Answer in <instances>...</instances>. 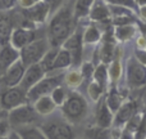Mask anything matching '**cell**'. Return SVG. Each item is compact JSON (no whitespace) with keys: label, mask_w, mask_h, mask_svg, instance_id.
Wrapping results in <instances>:
<instances>
[{"label":"cell","mask_w":146,"mask_h":139,"mask_svg":"<svg viewBox=\"0 0 146 139\" xmlns=\"http://www.w3.org/2000/svg\"><path fill=\"white\" fill-rule=\"evenodd\" d=\"M145 50H146V48H145Z\"/></svg>","instance_id":"cell-48"},{"label":"cell","mask_w":146,"mask_h":139,"mask_svg":"<svg viewBox=\"0 0 146 139\" xmlns=\"http://www.w3.org/2000/svg\"><path fill=\"white\" fill-rule=\"evenodd\" d=\"M82 34L83 31L74 30V32L64 41V44L60 48L66 49L72 57V66L78 67L82 64L83 58V41H82Z\"/></svg>","instance_id":"cell-8"},{"label":"cell","mask_w":146,"mask_h":139,"mask_svg":"<svg viewBox=\"0 0 146 139\" xmlns=\"http://www.w3.org/2000/svg\"><path fill=\"white\" fill-rule=\"evenodd\" d=\"M7 117H8V112L4 111V109L0 107V120H4V119H7Z\"/></svg>","instance_id":"cell-45"},{"label":"cell","mask_w":146,"mask_h":139,"mask_svg":"<svg viewBox=\"0 0 146 139\" xmlns=\"http://www.w3.org/2000/svg\"><path fill=\"white\" fill-rule=\"evenodd\" d=\"M19 61V50L12 44H5L0 46V76H3L10 66Z\"/></svg>","instance_id":"cell-14"},{"label":"cell","mask_w":146,"mask_h":139,"mask_svg":"<svg viewBox=\"0 0 146 139\" xmlns=\"http://www.w3.org/2000/svg\"><path fill=\"white\" fill-rule=\"evenodd\" d=\"M113 112L108 107L105 99H103L98 107V111H96V125L100 129H108L113 125Z\"/></svg>","instance_id":"cell-17"},{"label":"cell","mask_w":146,"mask_h":139,"mask_svg":"<svg viewBox=\"0 0 146 139\" xmlns=\"http://www.w3.org/2000/svg\"><path fill=\"white\" fill-rule=\"evenodd\" d=\"M88 17L94 22H108L111 18L108 4L104 0H96L95 4L91 8Z\"/></svg>","instance_id":"cell-18"},{"label":"cell","mask_w":146,"mask_h":139,"mask_svg":"<svg viewBox=\"0 0 146 139\" xmlns=\"http://www.w3.org/2000/svg\"><path fill=\"white\" fill-rule=\"evenodd\" d=\"M136 111H137L136 103H133V102H126V103H123L119 107L118 111L115 112L113 125L115 128H121L122 125H126L136 115Z\"/></svg>","instance_id":"cell-15"},{"label":"cell","mask_w":146,"mask_h":139,"mask_svg":"<svg viewBox=\"0 0 146 139\" xmlns=\"http://www.w3.org/2000/svg\"><path fill=\"white\" fill-rule=\"evenodd\" d=\"M58 52H59V48H50L48 52H46L45 56H44V58L41 59L40 64L44 68V71L46 72V75H48L49 72H51V70H53V64H54V61H55V58H56Z\"/></svg>","instance_id":"cell-27"},{"label":"cell","mask_w":146,"mask_h":139,"mask_svg":"<svg viewBox=\"0 0 146 139\" xmlns=\"http://www.w3.org/2000/svg\"><path fill=\"white\" fill-rule=\"evenodd\" d=\"M136 45L137 49H145L146 48V36L145 35H140L136 40Z\"/></svg>","instance_id":"cell-41"},{"label":"cell","mask_w":146,"mask_h":139,"mask_svg":"<svg viewBox=\"0 0 146 139\" xmlns=\"http://www.w3.org/2000/svg\"><path fill=\"white\" fill-rule=\"evenodd\" d=\"M26 103H30L27 99V93L21 86L5 88L0 93V107L7 112H10L12 109Z\"/></svg>","instance_id":"cell-7"},{"label":"cell","mask_w":146,"mask_h":139,"mask_svg":"<svg viewBox=\"0 0 146 139\" xmlns=\"http://www.w3.org/2000/svg\"><path fill=\"white\" fill-rule=\"evenodd\" d=\"M96 0H76L74 8H73V17L74 19L85 18L90 14V10Z\"/></svg>","instance_id":"cell-21"},{"label":"cell","mask_w":146,"mask_h":139,"mask_svg":"<svg viewBox=\"0 0 146 139\" xmlns=\"http://www.w3.org/2000/svg\"><path fill=\"white\" fill-rule=\"evenodd\" d=\"M135 58L146 67V50L145 49H136L135 50Z\"/></svg>","instance_id":"cell-39"},{"label":"cell","mask_w":146,"mask_h":139,"mask_svg":"<svg viewBox=\"0 0 146 139\" xmlns=\"http://www.w3.org/2000/svg\"><path fill=\"white\" fill-rule=\"evenodd\" d=\"M50 44H49L46 38H38L35 41L30 43L28 45H26L25 48H22L19 50V59L25 67L32 66V64L40 63L41 59L44 58V56L46 54V52L50 49Z\"/></svg>","instance_id":"cell-4"},{"label":"cell","mask_w":146,"mask_h":139,"mask_svg":"<svg viewBox=\"0 0 146 139\" xmlns=\"http://www.w3.org/2000/svg\"><path fill=\"white\" fill-rule=\"evenodd\" d=\"M142 119H144V116H142V115L136 113L128 122H127L126 125H124V130L132 133V134H136V132L139 130L140 125H141V122H142Z\"/></svg>","instance_id":"cell-33"},{"label":"cell","mask_w":146,"mask_h":139,"mask_svg":"<svg viewBox=\"0 0 146 139\" xmlns=\"http://www.w3.org/2000/svg\"><path fill=\"white\" fill-rule=\"evenodd\" d=\"M108 5H115V7H123L127 9L133 10L135 13L139 12V7H137L135 0H104Z\"/></svg>","instance_id":"cell-32"},{"label":"cell","mask_w":146,"mask_h":139,"mask_svg":"<svg viewBox=\"0 0 146 139\" xmlns=\"http://www.w3.org/2000/svg\"><path fill=\"white\" fill-rule=\"evenodd\" d=\"M101 39V32L95 25H90L86 27V30L82 34L83 45H90V44L99 43Z\"/></svg>","instance_id":"cell-24"},{"label":"cell","mask_w":146,"mask_h":139,"mask_svg":"<svg viewBox=\"0 0 146 139\" xmlns=\"http://www.w3.org/2000/svg\"><path fill=\"white\" fill-rule=\"evenodd\" d=\"M25 17L28 22L32 23V26L35 25H44L48 21L49 14H50V8L45 1H40L38 4L33 5V7L25 9Z\"/></svg>","instance_id":"cell-11"},{"label":"cell","mask_w":146,"mask_h":139,"mask_svg":"<svg viewBox=\"0 0 146 139\" xmlns=\"http://www.w3.org/2000/svg\"><path fill=\"white\" fill-rule=\"evenodd\" d=\"M136 34V27L135 25H123V26H115L114 28V36L119 41H128L132 39Z\"/></svg>","instance_id":"cell-25"},{"label":"cell","mask_w":146,"mask_h":139,"mask_svg":"<svg viewBox=\"0 0 146 139\" xmlns=\"http://www.w3.org/2000/svg\"><path fill=\"white\" fill-rule=\"evenodd\" d=\"M45 76H46V72L44 71V68L41 67L40 63L32 64V66H30V67L26 68L25 76H23L19 86L26 91V93H27L31 88H33L37 83H40Z\"/></svg>","instance_id":"cell-12"},{"label":"cell","mask_w":146,"mask_h":139,"mask_svg":"<svg viewBox=\"0 0 146 139\" xmlns=\"http://www.w3.org/2000/svg\"><path fill=\"white\" fill-rule=\"evenodd\" d=\"M127 84L131 88H141L146 84V67L136 58H129L126 64Z\"/></svg>","instance_id":"cell-9"},{"label":"cell","mask_w":146,"mask_h":139,"mask_svg":"<svg viewBox=\"0 0 146 139\" xmlns=\"http://www.w3.org/2000/svg\"><path fill=\"white\" fill-rule=\"evenodd\" d=\"M40 129L48 139H74L72 125L66 119L46 120L40 125Z\"/></svg>","instance_id":"cell-5"},{"label":"cell","mask_w":146,"mask_h":139,"mask_svg":"<svg viewBox=\"0 0 146 139\" xmlns=\"http://www.w3.org/2000/svg\"><path fill=\"white\" fill-rule=\"evenodd\" d=\"M12 132V128H10L9 122L7 119L0 120V138L1 137H8V134Z\"/></svg>","instance_id":"cell-35"},{"label":"cell","mask_w":146,"mask_h":139,"mask_svg":"<svg viewBox=\"0 0 146 139\" xmlns=\"http://www.w3.org/2000/svg\"><path fill=\"white\" fill-rule=\"evenodd\" d=\"M64 75L63 73H55L53 76L46 75L40 83H37L33 88H31L27 91V99L30 103L36 102L38 98L45 95H50L53 93V90L58 86H60L63 84Z\"/></svg>","instance_id":"cell-6"},{"label":"cell","mask_w":146,"mask_h":139,"mask_svg":"<svg viewBox=\"0 0 146 139\" xmlns=\"http://www.w3.org/2000/svg\"><path fill=\"white\" fill-rule=\"evenodd\" d=\"M137 4V7L141 8V7H146V0H135Z\"/></svg>","instance_id":"cell-46"},{"label":"cell","mask_w":146,"mask_h":139,"mask_svg":"<svg viewBox=\"0 0 146 139\" xmlns=\"http://www.w3.org/2000/svg\"><path fill=\"white\" fill-rule=\"evenodd\" d=\"M80 71H81V73H82L83 79H90V77H92L95 68H94V64L92 63H90V62H86V63L81 64V70Z\"/></svg>","instance_id":"cell-34"},{"label":"cell","mask_w":146,"mask_h":139,"mask_svg":"<svg viewBox=\"0 0 146 139\" xmlns=\"http://www.w3.org/2000/svg\"><path fill=\"white\" fill-rule=\"evenodd\" d=\"M50 97L53 98L54 103H55L56 106H58V107H62V106H63V103L66 102V99H67V97H68V94H67V90L64 89V86L60 85V86H58V88L54 89L53 93L50 94Z\"/></svg>","instance_id":"cell-30"},{"label":"cell","mask_w":146,"mask_h":139,"mask_svg":"<svg viewBox=\"0 0 146 139\" xmlns=\"http://www.w3.org/2000/svg\"><path fill=\"white\" fill-rule=\"evenodd\" d=\"M8 139H22L19 137V134H18L17 132H15V130H12V132L9 133V134H8V137H7Z\"/></svg>","instance_id":"cell-43"},{"label":"cell","mask_w":146,"mask_h":139,"mask_svg":"<svg viewBox=\"0 0 146 139\" xmlns=\"http://www.w3.org/2000/svg\"><path fill=\"white\" fill-rule=\"evenodd\" d=\"M25 72H26V67L19 59V61H17L13 66H10L9 68L7 70V72L1 76L5 88L19 86L21 81H22L23 76H25Z\"/></svg>","instance_id":"cell-13"},{"label":"cell","mask_w":146,"mask_h":139,"mask_svg":"<svg viewBox=\"0 0 146 139\" xmlns=\"http://www.w3.org/2000/svg\"><path fill=\"white\" fill-rule=\"evenodd\" d=\"M104 93V88L101 85H99L98 83H95V81H91L90 84H88L87 86V94L88 97H90L91 99H92L94 102H98L99 99L101 98V95H103Z\"/></svg>","instance_id":"cell-31"},{"label":"cell","mask_w":146,"mask_h":139,"mask_svg":"<svg viewBox=\"0 0 146 139\" xmlns=\"http://www.w3.org/2000/svg\"><path fill=\"white\" fill-rule=\"evenodd\" d=\"M17 0H0V10L1 12H8L9 9H12L14 7Z\"/></svg>","instance_id":"cell-40"},{"label":"cell","mask_w":146,"mask_h":139,"mask_svg":"<svg viewBox=\"0 0 146 139\" xmlns=\"http://www.w3.org/2000/svg\"><path fill=\"white\" fill-rule=\"evenodd\" d=\"M83 80H85V79H83L81 71L77 70V68H72L64 75L63 83L66 84L69 89H73V90H74V89H77L78 86L82 85Z\"/></svg>","instance_id":"cell-23"},{"label":"cell","mask_w":146,"mask_h":139,"mask_svg":"<svg viewBox=\"0 0 146 139\" xmlns=\"http://www.w3.org/2000/svg\"><path fill=\"white\" fill-rule=\"evenodd\" d=\"M122 64L121 62H119V59H114V61H111L110 66H109L108 68V75H109V79H110L111 83H117V81L121 79L122 76Z\"/></svg>","instance_id":"cell-29"},{"label":"cell","mask_w":146,"mask_h":139,"mask_svg":"<svg viewBox=\"0 0 146 139\" xmlns=\"http://www.w3.org/2000/svg\"><path fill=\"white\" fill-rule=\"evenodd\" d=\"M38 119H40V116L36 112L32 103H26L12 109L10 112H8V117H7L12 130L35 125L38 121Z\"/></svg>","instance_id":"cell-3"},{"label":"cell","mask_w":146,"mask_h":139,"mask_svg":"<svg viewBox=\"0 0 146 139\" xmlns=\"http://www.w3.org/2000/svg\"><path fill=\"white\" fill-rule=\"evenodd\" d=\"M15 132L19 134L22 139H48L42 133V130L40 129V126H36V125L19 128V129H15Z\"/></svg>","instance_id":"cell-22"},{"label":"cell","mask_w":146,"mask_h":139,"mask_svg":"<svg viewBox=\"0 0 146 139\" xmlns=\"http://www.w3.org/2000/svg\"><path fill=\"white\" fill-rule=\"evenodd\" d=\"M0 139H8L7 137H1V138H0Z\"/></svg>","instance_id":"cell-47"},{"label":"cell","mask_w":146,"mask_h":139,"mask_svg":"<svg viewBox=\"0 0 146 139\" xmlns=\"http://www.w3.org/2000/svg\"><path fill=\"white\" fill-rule=\"evenodd\" d=\"M63 117L69 124H77L81 122L86 116L88 111L87 101L77 91H71L67 97L66 102L60 107Z\"/></svg>","instance_id":"cell-2"},{"label":"cell","mask_w":146,"mask_h":139,"mask_svg":"<svg viewBox=\"0 0 146 139\" xmlns=\"http://www.w3.org/2000/svg\"><path fill=\"white\" fill-rule=\"evenodd\" d=\"M33 107H35L36 112L38 113V116L41 117H46V116H50L51 113H54L56 109V104L54 103L53 98L50 95H45V97H41L38 98L36 102H33Z\"/></svg>","instance_id":"cell-19"},{"label":"cell","mask_w":146,"mask_h":139,"mask_svg":"<svg viewBox=\"0 0 146 139\" xmlns=\"http://www.w3.org/2000/svg\"><path fill=\"white\" fill-rule=\"evenodd\" d=\"M119 139H135V134H132V133H129V132H127V130L123 129L121 133Z\"/></svg>","instance_id":"cell-42"},{"label":"cell","mask_w":146,"mask_h":139,"mask_svg":"<svg viewBox=\"0 0 146 139\" xmlns=\"http://www.w3.org/2000/svg\"><path fill=\"white\" fill-rule=\"evenodd\" d=\"M105 102H106V104H108V107L110 108V111L114 113V112L118 111L119 107L123 104V97H122L115 89H111V90L109 91L108 97L105 98Z\"/></svg>","instance_id":"cell-26"},{"label":"cell","mask_w":146,"mask_h":139,"mask_svg":"<svg viewBox=\"0 0 146 139\" xmlns=\"http://www.w3.org/2000/svg\"><path fill=\"white\" fill-rule=\"evenodd\" d=\"M44 1L49 5L50 12H54V13H55L58 9H60L62 4H63V0H44Z\"/></svg>","instance_id":"cell-37"},{"label":"cell","mask_w":146,"mask_h":139,"mask_svg":"<svg viewBox=\"0 0 146 139\" xmlns=\"http://www.w3.org/2000/svg\"><path fill=\"white\" fill-rule=\"evenodd\" d=\"M74 21L73 10L68 7H63L54 13L46 34V39L51 48H60L64 41L74 32Z\"/></svg>","instance_id":"cell-1"},{"label":"cell","mask_w":146,"mask_h":139,"mask_svg":"<svg viewBox=\"0 0 146 139\" xmlns=\"http://www.w3.org/2000/svg\"><path fill=\"white\" fill-rule=\"evenodd\" d=\"M92 79H94V81H95V83H98L99 85H101L104 89H105L106 81H108V79H109L108 67H106L105 63H101V64H99V66H96L95 71H94Z\"/></svg>","instance_id":"cell-28"},{"label":"cell","mask_w":146,"mask_h":139,"mask_svg":"<svg viewBox=\"0 0 146 139\" xmlns=\"http://www.w3.org/2000/svg\"><path fill=\"white\" fill-rule=\"evenodd\" d=\"M139 15L142 18L144 21H146V7H141V8H139Z\"/></svg>","instance_id":"cell-44"},{"label":"cell","mask_w":146,"mask_h":139,"mask_svg":"<svg viewBox=\"0 0 146 139\" xmlns=\"http://www.w3.org/2000/svg\"><path fill=\"white\" fill-rule=\"evenodd\" d=\"M40 1H42V0H17L18 5H19L23 10L28 9V8L33 7V5H36V4H38Z\"/></svg>","instance_id":"cell-38"},{"label":"cell","mask_w":146,"mask_h":139,"mask_svg":"<svg viewBox=\"0 0 146 139\" xmlns=\"http://www.w3.org/2000/svg\"><path fill=\"white\" fill-rule=\"evenodd\" d=\"M72 66V57L66 49L63 48H59V52L56 54V58L54 61V64H53V70L51 72H58V71H62V70H66L68 67Z\"/></svg>","instance_id":"cell-20"},{"label":"cell","mask_w":146,"mask_h":139,"mask_svg":"<svg viewBox=\"0 0 146 139\" xmlns=\"http://www.w3.org/2000/svg\"><path fill=\"white\" fill-rule=\"evenodd\" d=\"M135 139H146V117L142 119L141 125L135 134Z\"/></svg>","instance_id":"cell-36"},{"label":"cell","mask_w":146,"mask_h":139,"mask_svg":"<svg viewBox=\"0 0 146 139\" xmlns=\"http://www.w3.org/2000/svg\"><path fill=\"white\" fill-rule=\"evenodd\" d=\"M13 19L9 12L0 10V46L10 43V36L13 32Z\"/></svg>","instance_id":"cell-16"},{"label":"cell","mask_w":146,"mask_h":139,"mask_svg":"<svg viewBox=\"0 0 146 139\" xmlns=\"http://www.w3.org/2000/svg\"><path fill=\"white\" fill-rule=\"evenodd\" d=\"M36 39H38V36H37V32H36L35 28L17 27V28H14L12 32L10 44H12L15 49L21 50V49L25 48V46L28 45L30 43L35 41Z\"/></svg>","instance_id":"cell-10"}]
</instances>
